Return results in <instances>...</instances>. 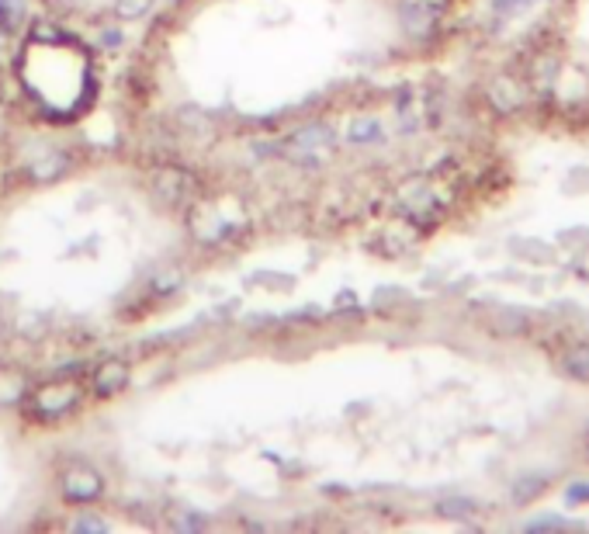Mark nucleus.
<instances>
[{
	"instance_id": "nucleus-1",
	"label": "nucleus",
	"mask_w": 589,
	"mask_h": 534,
	"mask_svg": "<svg viewBox=\"0 0 589 534\" xmlns=\"http://www.w3.org/2000/svg\"><path fill=\"white\" fill-rule=\"evenodd\" d=\"M77 399H80L77 382H49V385H42L39 393L32 396L28 413L39 416V420H56V416L66 413V410H70Z\"/></svg>"
},
{
	"instance_id": "nucleus-9",
	"label": "nucleus",
	"mask_w": 589,
	"mask_h": 534,
	"mask_svg": "<svg viewBox=\"0 0 589 534\" xmlns=\"http://www.w3.org/2000/svg\"><path fill=\"white\" fill-rule=\"evenodd\" d=\"M565 372L575 378H589V347H572L565 354Z\"/></svg>"
},
{
	"instance_id": "nucleus-11",
	"label": "nucleus",
	"mask_w": 589,
	"mask_h": 534,
	"mask_svg": "<svg viewBox=\"0 0 589 534\" xmlns=\"http://www.w3.org/2000/svg\"><path fill=\"white\" fill-rule=\"evenodd\" d=\"M374 136H378V125H374V121H357L351 129L353 142H364V139H374Z\"/></svg>"
},
{
	"instance_id": "nucleus-8",
	"label": "nucleus",
	"mask_w": 589,
	"mask_h": 534,
	"mask_svg": "<svg viewBox=\"0 0 589 534\" xmlns=\"http://www.w3.org/2000/svg\"><path fill=\"white\" fill-rule=\"evenodd\" d=\"M153 0H115V15L121 21H139L142 15H150Z\"/></svg>"
},
{
	"instance_id": "nucleus-10",
	"label": "nucleus",
	"mask_w": 589,
	"mask_h": 534,
	"mask_svg": "<svg viewBox=\"0 0 589 534\" xmlns=\"http://www.w3.org/2000/svg\"><path fill=\"white\" fill-rule=\"evenodd\" d=\"M73 531H108V520L91 517V514H80L77 520H73Z\"/></svg>"
},
{
	"instance_id": "nucleus-12",
	"label": "nucleus",
	"mask_w": 589,
	"mask_h": 534,
	"mask_svg": "<svg viewBox=\"0 0 589 534\" xmlns=\"http://www.w3.org/2000/svg\"><path fill=\"white\" fill-rule=\"evenodd\" d=\"M174 528H188V531H198V528H201V517H195V514L174 517Z\"/></svg>"
},
{
	"instance_id": "nucleus-5",
	"label": "nucleus",
	"mask_w": 589,
	"mask_h": 534,
	"mask_svg": "<svg viewBox=\"0 0 589 534\" xmlns=\"http://www.w3.org/2000/svg\"><path fill=\"white\" fill-rule=\"evenodd\" d=\"M66 167H70V157H66L63 150H45L39 160H32V163H28V170H32L39 180L59 178V174H66Z\"/></svg>"
},
{
	"instance_id": "nucleus-7",
	"label": "nucleus",
	"mask_w": 589,
	"mask_h": 534,
	"mask_svg": "<svg viewBox=\"0 0 589 534\" xmlns=\"http://www.w3.org/2000/svg\"><path fill=\"white\" fill-rule=\"evenodd\" d=\"M21 396H28L24 375L11 372V368H0V403H18Z\"/></svg>"
},
{
	"instance_id": "nucleus-3",
	"label": "nucleus",
	"mask_w": 589,
	"mask_h": 534,
	"mask_svg": "<svg viewBox=\"0 0 589 534\" xmlns=\"http://www.w3.org/2000/svg\"><path fill=\"white\" fill-rule=\"evenodd\" d=\"M94 393L98 396H104V399H111V396H118L125 385H129V364L125 361H104L98 372H94Z\"/></svg>"
},
{
	"instance_id": "nucleus-6",
	"label": "nucleus",
	"mask_w": 589,
	"mask_h": 534,
	"mask_svg": "<svg viewBox=\"0 0 589 534\" xmlns=\"http://www.w3.org/2000/svg\"><path fill=\"white\" fill-rule=\"evenodd\" d=\"M330 142H333L330 125H305L292 136V146H298V150H319V146H330Z\"/></svg>"
},
{
	"instance_id": "nucleus-2",
	"label": "nucleus",
	"mask_w": 589,
	"mask_h": 534,
	"mask_svg": "<svg viewBox=\"0 0 589 534\" xmlns=\"http://www.w3.org/2000/svg\"><path fill=\"white\" fill-rule=\"evenodd\" d=\"M104 493V479L91 465H73L63 472V496L70 503H94Z\"/></svg>"
},
{
	"instance_id": "nucleus-4",
	"label": "nucleus",
	"mask_w": 589,
	"mask_h": 534,
	"mask_svg": "<svg viewBox=\"0 0 589 534\" xmlns=\"http://www.w3.org/2000/svg\"><path fill=\"white\" fill-rule=\"evenodd\" d=\"M188 188H191V180H188V174H180V170H159L157 178H153V195L159 201H184Z\"/></svg>"
}]
</instances>
